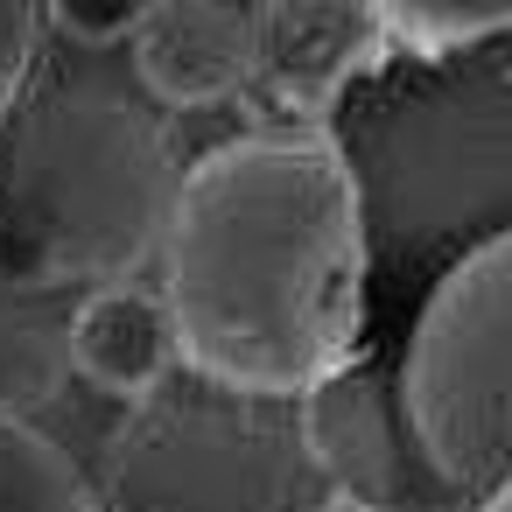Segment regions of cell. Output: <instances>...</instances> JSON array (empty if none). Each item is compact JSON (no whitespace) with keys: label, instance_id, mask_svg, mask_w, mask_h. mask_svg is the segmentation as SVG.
<instances>
[{"label":"cell","instance_id":"15","mask_svg":"<svg viewBox=\"0 0 512 512\" xmlns=\"http://www.w3.org/2000/svg\"><path fill=\"white\" fill-rule=\"evenodd\" d=\"M323 512H337V505H323Z\"/></svg>","mask_w":512,"mask_h":512},{"label":"cell","instance_id":"9","mask_svg":"<svg viewBox=\"0 0 512 512\" xmlns=\"http://www.w3.org/2000/svg\"><path fill=\"white\" fill-rule=\"evenodd\" d=\"M64 351L71 365L113 393V400H155L169 386V372L183 365L176 351V323L162 309L155 288H134V281H113V288H92L64 330Z\"/></svg>","mask_w":512,"mask_h":512},{"label":"cell","instance_id":"5","mask_svg":"<svg viewBox=\"0 0 512 512\" xmlns=\"http://www.w3.org/2000/svg\"><path fill=\"white\" fill-rule=\"evenodd\" d=\"M267 400H148L106 456L99 512H274Z\"/></svg>","mask_w":512,"mask_h":512},{"label":"cell","instance_id":"1","mask_svg":"<svg viewBox=\"0 0 512 512\" xmlns=\"http://www.w3.org/2000/svg\"><path fill=\"white\" fill-rule=\"evenodd\" d=\"M372 246L323 127H267L176 176L162 309L183 365L232 400H302L365 344Z\"/></svg>","mask_w":512,"mask_h":512},{"label":"cell","instance_id":"16","mask_svg":"<svg viewBox=\"0 0 512 512\" xmlns=\"http://www.w3.org/2000/svg\"><path fill=\"white\" fill-rule=\"evenodd\" d=\"M505 498H512V491H505Z\"/></svg>","mask_w":512,"mask_h":512},{"label":"cell","instance_id":"14","mask_svg":"<svg viewBox=\"0 0 512 512\" xmlns=\"http://www.w3.org/2000/svg\"><path fill=\"white\" fill-rule=\"evenodd\" d=\"M491 512H512V498H498V505H491Z\"/></svg>","mask_w":512,"mask_h":512},{"label":"cell","instance_id":"3","mask_svg":"<svg viewBox=\"0 0 512 512\" xmlns=\"http://www.w3.org/2000/svg\"><path fill=\"white\" fill-rule=\"evenodd\" d=\"M162 134L113 99H43L0 155V260L29 281H127L169 225Z\"/></svg>","mask_w":512,"mask_h":512},{"label":"cell","instance_id":"4","mask_svg":"<svg viewBox=\"0 0 512 512\" xmlns=\"http://www.w3.org/2000/svg\"><path fill=\"white\" fill-rule=\"evenodd\" d=\"M393 386L428 470L491 512L512 491V232L435 274Z\"/></svg>","mask_w":512,"mask_h":512},{"label":"cell","instance_id":"7","mask_svg":"<svg viewBox=\"0 0 512 512\" xmlns=\"http://www.w3.org/2000/svg\"><path fill=\"white\" fill-rule=\"evenodd\" d=\"M253 22H260L253 85L295 127H323L344 106V92L393 57L372 0H253Z\"/></svg>","mask_w":512,"mask_h":512},{"label":"cell","instance_id":"11","mask_svg":"<svg viewBox=\"0 0 512 512\" xmlns=\"http://www.w3.org/2000/svg\"><path fill=\"white\" fill-rule=\"evenodd\" d=\"M0 512H99L85 470L15 407H0Z\"/></svg>","mask_w":512,"mask_h":512},{"label":"cell","instance_id":"10","mask_svg":"<svg viewBox=\"0 0 512 512\" xmlns=\"http://www.w3.org/2000/svg\"><path fill=\"white\" fill-rule=\"evenodd\" d=\"M372 15L386 22L393 57L449 64L498 50L512 64V0H372Z\"/></svg>","mask_w":512,"mask_h":512},{"label":"cell","instance_id":"6","mask_svg":"<svg viewBox=\"0 0 512 512\" xmlns=\"http://www.w3.org/2000/svg\"><path fill=\"white\" fill-rule=\"evenodd\" d=\"M295 435L323 484V505H337V512H470L414 449L393 365L358 358L337 379H323L316 393H302Z\"/></svg>","mask_w":512,"mask_h":512},{"label":"cell","instance_id":"8","mask_svg":"<svg viewBox=\"0 0 512 512\" xmlns=\"http://www.w3.org/2000/svg\"><path fill=\"white\" fill-rule=\"evenodd\" d=\"M134 71L162 106H225L260 71L253 0H148L134 29Z\"/></svg>","mask_w":512,"mask_h":512},{"label":"cell","instance_id":"13","mask_svg":"<svg viewBox=\"0 0 512 512\" xmlns=\"http://www.w3.org/2000/svg\"><path fill=\"white\" fill-rule=\"evenodd\" d=\"M148 15V0H43V22H57L78 43H120Z\"/></svg>","mask_w":512,"mask_h":512},{"label":"cell","instance_id":"2","mask_svg":"<svg viewBox=\"0 0 512 512\" xmlns=\"http://www.w3.org/2000/svg\"><path fill=\"white\" fill-rule=\"evenodd\" d=\"M323 134L351 169L372 267L449 274L512 232V64L498 50L386 57Z\"/></svg>","mask_w":512,"mask_h":512},{"label":"cell","instance_id":"12","mask_svg":"<svg viewBox=\"0 0 512 512\" xmlns=\"http://www.w3.org/2000/svg\"><path fill=\"white\" fill-rule=\"evenodd\" d=\"M43 50V0H0V127L15 120Z\"/></svg>","mask_w":512,"mask_h":512}]
</instances>
